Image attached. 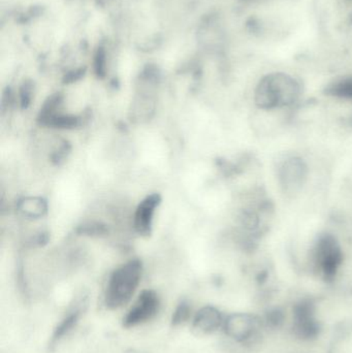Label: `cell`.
<instances>
[{
  "label": "cell",
  "instance_id": "5",
  "mask_svg": "<svg viewBox=\"0 0 352 353\" xmlns=\"http://www.w3.org/2000/svg\"><path fill=\"white\" fill-rule=\"evenodd\" d=\"M161 310V299L156 292L143 290L134 306L123 319V327L126 329L138 327L154 319Z\"/></svg>",
  "mask_w": 352,
  "mask_h": 353
},
{
  "label": "cell",
  "instance_id": "13",
  "mask_svg": "<svg viewBox=\"0 0 352 353\" xmlns=\"http://www.w3.org/2000/svg\"><path fill=\"white\" fill-rule=\"evenodd\" d=\"M191 307L189 306V304L185 302L181 303L174 312L172 323L177 327V325L187 323L191 319Z\"/></svg>",
  "mask_w": 352,
  "mask_h": 353
},
{
  "label": "cell",
  "instance_id": "12",
  "mask_svg": "<svg viewBox=\"0 0 352 353\" xmlns=\"http://www.w3.org/2000/svg\"><path fill=\"white\" fill-rule=\"evenodd\" d=\"M93 68H94L95 74L99 79L105 78L107 74V52L103 46H99L95 51Z\"/></svg>",
  "mask_w": 352,
  "mask_h": 353
},
{
  "label": "cell",
  "instance_id": "2",
  "mask_svg": "<svg viewBox=\"0 0 352 353\" xmlns=\"http://www.w3.org/2000/svg\"><path fill=\"white\" fill-rule=\"evenodd\" d=\"M143 275V263L132 259L120 265L110 276L105 292V304L109 310H118L127 305L136 294Z\"/></svg>",
  "mask_w": 352,
  "mask_h": 353
},
{
  "label": "cell",
  "instance_id": "1",
  "mask_svg": "<svg viewBox=\"0 0 352 353\" xmlns=\"http://www.w3.org/2000/svg\"><path fill=\"white\" fill-rule=\"evenodd\" d=\"M301 95V85L284 72L267 74L256 89V105L262 110H274L293 105Z\"/></svg>",
  "mask_w": 352,
  "mask_h": 353
},
{
  "label": "cell",
  "instance_id": "17",
  "mask_svg": "<svg viewBox=\"0 0 352 353\" xmlns=\"http://www.w3.org/2000/svg\"><path fill=\"white\" fill-rule=\"evenodd\" d=\"M84 72L85 70H82V68H81V70H74V72L66 74L64 81H65V83L76 82V80H79V79H81L84 76Z\"/></svg>",
  "mask_w": 352,
  "mask_h": 353
},
{
  "label": "cell",
  "instance_id": "14",
  "mask_svg": "<svg viewBox=\"0 0 352 353\" xmlns=\"http://www.w3.org/2000/svg\"><path fill=\"white\" fill-rule=\"evenodd\" d=\"M331 92L337 97L352 99V77L338 81L331 87Z\"/></svg>",
  "mask_w": 352,
  "mask_h": 353
},
{
  "label": "cell",
  "instance_id": "18",
  "mask_svg": "<svg viewBox=\"0 0 352 353\" xmlns=\"http://www.w3.org/2000/svg\"><path fill=\"white\" fill-rule=\"evenodd\" d=\"M351 23H352V18H351Z\"/></svg>",
  "mask_w": 352,
  "mask_h": 353
},
{
  "label": "cell",
  "instance_id": "4",
  "mask_svg": "<svg viewBox=\"0 0 352 353\" xmlns=\"http://www.w3.org/2000/svg\"><path fill=\"white\" fill-rule=\"evenodd\" d=\"M308 170L303 159L287 157L277 169V178L283 192L287 195L298 194L307 181Z\"/></svg>",
  "mask_w": 352,
  "mask_h": 353
},
{
  "label": "cell",
  "instance_id": "6",
  "mask_svg": "<svg viewBox=\"0 0 352 353\" xmlns=\"http://www.w3.org/2000/svg\"><path fill=\"white\" fill-rule=\"evenodd\" d=\"M341 251L334 239H322L316 247L315 259L318 268L327 277H332L336 274L341 263Z\"/></svg>",
  "mask_w": 352,
  "mask_h": 353
},
{
  "label": "cell",
  "instance_id": "8",
  "mask_svg": "<svg viewBox=\"0 0 352 353\" xmlns=\"http://www.w3.org/2000/svg\"><path fill=\"white\" fill-rule=\"evenodd\" d=\"M225 316L213 306L203 307L192 319V330L198 335L207 336L222 330Z\"/></svg>",
  "mask_w": 352,
  "mask_h": 353
},
{
  "label": "cell",
  "instance_id": "11",
  "mask_svg": "<svg viewBox=\"0 0 352 353\" xmlns=\"http://www.w3.org/2000/svg\"><path fill=\"white\" fill-rule=\"evenodd\" d=\"M80 315L81 312L79 309H76V310L68 313V314L60 321L59 325H58V327H56L55 331H54L53 337H52V343H56V342L62 339L64 336L68 335V334L76 327L79 319H80Z\"/></svg>",
  "mask_w": 352,
  "mask_h": 353
},
{
  "label": "cell",
  "instance_id": "16",
  "mask_svg": "<svg viewBox=\"0 0 352 353\" xmlns=\"http://www.w3.org/2000/svg\"><path fill=\"white\" fill-rule=\"evenodd\" d=\"M79 232L83 234H88V236H101L105 234V226L99 225V224H88V225L81 226Z\"/></svg>",
  "mask_w": 352,
  "mask_h": 353
},
{
  "label": "cell",
  "instance_id": "7",
  "mask_svg": "<svg viewBox=\"0 0 352 353\" xmlns=\"http://www.w3.org/2000/svg\"><path fill=\"white\" fill-rule=\"evenodd\" d=\"M161 203L158 193H153L145 197L136 208L134 213V228L142 236H149L152 232L155 211Z\"/></svg>",
  "mask_w": 352,
  "mask_h": 353
},
{
  "label": "cell",
  "instance_id": "10",
  "mask_svg": "<svg viewBox=\"0 0 352 353\" xmlns=\"http://www.w3.org/2000/svg\"><path fill=\"white\" fill-rule=\"evenodd\" d=\"M19 209L26 217L37 219L47 213V201L41 197H26L21 199L19 203Z\"/></svg>",
  "mask_w": 352,
  "mask_h": 353
},
{
  "label": "cell",
  "instance_id": "3",
  "mask_svg": "<svg viewBox=\"0 0 352 353\" xmlns=\"http://www.w3.org/2000/svg\"><path fill=\"white\" fill-rule=\"evenodd\" d=\"M264 321L253 313H233L225 316L222 331L239 344H252L262 334Z\"/></svg>",
  "mask_w": 352,
  "mask_h": 353
},
{
  "label": "cell",
  "instance_id": "9",
  "mask_svg": "<svg viewBox=\"0 0 352 353\" xmlns=\"http://www.w3.org/2000/svg\"><path fill=\"white\" fill-rule=\"evenodd\" d=\"M87 119L88 116L85 114L74 115V114H63L61 111H58L52 115L37 118V122L45 128L70 130L80 128Z\"/></svg>",
  "mask_w": 352,
  "mask_h": 353
},
{
  "label": "cell",
  "instance_id": "15",
  "mask_svg": "<svg viewBox=\"0 0 352 353\" xmlns=\"http://www.w3.org/2000/svg\"><path fill=\"white\" fill-rule=\"evenodd\" d=\"M33 95V83L31 81H24L20 91H19V97H20L21 109L26 110L30 105Z\"/></svg>",
  "mask_w": 352,
  "mask_h": 353
}]
</instances>
